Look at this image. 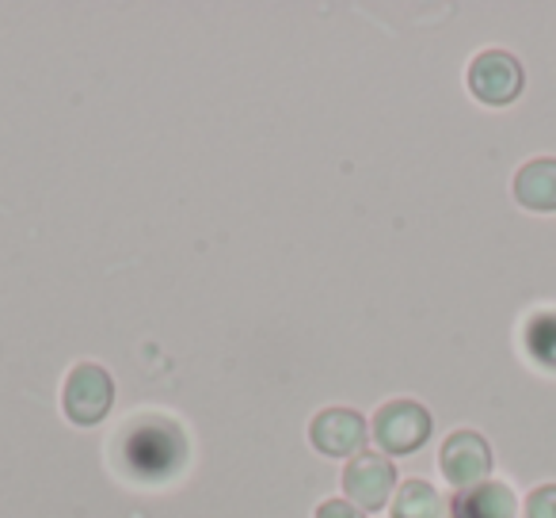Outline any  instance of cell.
<instances>
[{"instance_id": "obj_1", "label": "cell", "mask_w": 556, "mask_h": 518, "mask_svg": "<svg viewBox=\"0 0 556 518\" xmlns=\"http://www.w3.org/2000/svg\"><path fill=\"white\" fill-rule=\"evenodd\" d=\"M115 446H123V465L141 480H164L187 457L184 431L172 427L164 416L134 419L123 439H115Z\"/></svg>"}, {"instance_id": "obj_2", "label": "cell", "mask_w": 556, "mask_h": 518, "mask_svg": "<svg viewBox=\"0 0 556 518\" xmlns=\"http://www.w3.org/2000/svg\"><path fill=\"white\" fill-rule=\"evenodd\" d=\"M370 434L386 454H416L431 439V412L416 401H389L378 408L370 424Z\"/></svg>"}, {"instance_id": "obj_3", "label": "cell", "mask_w": 556, "mask_h": 518, "mask_svg": "<svg viewBox=\"0 0 556 518\" xmlns=\"http://www.w3.org/2000/svg\"><path fill=\"white\" fill-rule=\"evenodd\" d=\"M111 401H115V381H111V374L103 370V366H96V363L73 366L62 389V408L73 424L77 427L100 424L111 412Z\"/></svg>"}, {"instance_id": "obj_4", "label": "cell", "mask_w": 556, "mask_h": 518, "mask_svg": "<svg viewBox=\"0 0 556 518\" xmlns=\"http://www.w3.org/2000/svg\"><path fill=\"white\" fill-rule=\"evenodd\" d=\"M393 484H396V469L386 454H355L343 469V492L355 503L358 510H386L393 500Z\"/></svg>"}, {"instance_id": "obj_5", "label": "cell", "mask_w": 556, "mask_h": 518, "mask_svg": "<svg viewBox=\"0 0 556 518\" xmlns=\"http://www.w3.org/2000/svg\"><path fill=\"white\" fill-rule=\"evenodd\" d=\"M522 80V65L507 50H484L469 65V92L488 108H503V103L518 100Z\"/></svg>"}, {"instance_id": "obj_6", "label": "cell", "mask_w": 556, "mask_h": 518, "mask_svg": "<svg viewBox=\"0 0 556 518\" xmlns=\"http://www.w3.org/2000/svg\"><path fill=\"white\" fill-rule=\"evenodd\" d=\"M366 434H370V427H366V419L358 416L355 408H325V412H317L309 424L313 446H317L325 457L363 454Z\"/></svg>"}, {"instance_id": "obj_7", "label": "cell", "mask_w": 556, "mask_h": 518, "mask_svg": "<svg viewBox=\"0 0 556 518\" xmlns=\"http://www.w3.org/2000/svg\"><path fill=\"white\" fill-rule=\"evenodd\" d=\"M439 465L442 477L454 488H472L480 480H488V472H492V446L477 431H454L442 442Z\"/></svg>"}, {"instance_id": "obj_8", "label": "cell", "mask_w": 556, "mask_h": 518, "mask_svg": "<svg viewBox=\"0 0 556 518\" xmlns=\"http://www.w3.org/2000/svg\"><path fill=\"white\" fill-rule=\"evenodd\" d=\"M518 500L507 484L500 480H480L472 488H462L450 503V515L454 518H515Z\"/></svg>"}, {"instance_id": "obj_9", "label": "cell", "mask_w": 556, "mask_h": 518, "mask_svg": "<svg viewBox=\"0 0 556 518\" xmlns=\"http://www.w3.org/2000/svg\"><path fill=\"white\" fill-rule=\"evenodd\" d=\"M515 199L526 210H556V161L553 156H538V161L522 164L515 176Z\"/></svg>"}, {"instance_id": "obj_10", "label": "cell", "mask_w": 556, "mask_h": 518, "mask_svg": "<svg viewBox=\"0 0 556 518\" xmlns=\"http://www.w3.org/2000/svg\"><path fill=\"white\" fill-rule=\"evenodd\" d=\"M393 518H446L450 503L439 495V488L427 480H404L393 495Z\"/></svg>"}, {"instance_id": "obj_11", "label": "cell", "mask_w": 556, "mask_h": 518, "mask_svg": "<svg viewBox=\"0 0 556 518\" xmlns=\"http://www.w3.org/2000/svg\"><path fill=\"white\" fill-rule=\"evenodd\" d=\"M526 348L538 358L541 366L556 370V313H541V317L530 320L526 328Z\"/></svg>"}, {"instance_id": "obj_12", "label": "cell", "mask_w": 556, "mask_h": 518, "mask_svg": "<svg viewBox=\"0 0 556 518\" xmlns=\"http://www.w3.org/2000/svg\"><path fill=\"white\" fill-rule=\"evenodd\" d=\"M522 518H556V484H541L526 495Z\"/></svg>"}, {"instance_id": "obj_13", "label": "cell", "mask_w": 556, "mask_h": 518, "mask_svg": "<svg viewBox=\"0 0 556 518\" xmlns=\"http://www.w3.org/2000/svg\"><path fill=\"white\" fill-rule=\"evenodd\" d=\"M317 518H366V510H358L351 500H325L317 507Z\"/></svg>"}]
</instances>
